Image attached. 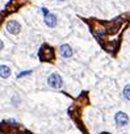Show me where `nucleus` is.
Listing matches in <instances>:
<instances>
[{
	"label": "nucleus",
	"mask_w": 130,
	"mask_h": 134,
	"mask_svg": "<svg viewBox=\"0 0 130 134\" xmlns=\"http://www.w3.org/2000/svg\"><path fill=\"white\" fill-rule=\"evenodd\" d=\"M38 58H40L41 62L53 61V59H54V50H53L50 46L43 45L40 49V51H38Z\"/></svg>",
	"instance_id": "1"
},
{
	"label": "nucleus",
	"mask_w": 130,
	"mask_h": 134,
	"mask_svg": "<svg viewBox=\"0 0 130 134\" xmlns=\"http://www.w3.org/2000/svg\"><path fill=\"white\" fill-rule=\"evenodd\" d=\"M47 84H49L50 87H53V88L58 90V88H60V87H62L63 82H62V78H60L58 74H51V75L47 78Z\"/></svg>",
	"instance_id": "2"
},
{
	"label": "nucleus",
	"mask_w": 130,
	"mask_h": 134,
	"mask_svg": "<svg viewBox=\"0 0 130 134\" xmlns=\"http://www.w3.org/2000/svg\"><path fill=\"white\" fill-rule=\"evenodd\" d=\"M20 29H21L20 24H19L17 21H14V20H11L8 24H7V30H8L11 34H17V33H20Z\"/></svg>",
	"instance_id": "3"
},
{
	"label": "nucleus",
	"mask_w": 130,
	"mask_h": 134,
	"mask_svg": "<svg viewBox=\"0 0 130 134\" xmlns=\"http://www.w3.org/2000/svg\"><path fill=\"white\" fill-rule=\"evenodd\" d=\"M114 120H116V124L120 125V126H125V125H127V122H129V118H127L126 113H124V112L116 113V116H114Z\"/></svg>",
	"instance_id": "4"
},
{
	"label": "nucleus",
	"mask_w": 130,
	"mask_h": 134,
	"mask_svg": "<svg viewBox=\"0 0 130 134\" xmlns=\"http://www.w3.org/2000/svg\"><path fill=\"white\" fill-rule=\"evenodd\" d=\"M59 51H60V55H62L63 58H70L72 55V49L70 45H62L59 47Z\"/></svg>",
	"instance_id": "5"
},
{
	"label": "nucleus",
	"mask_w": 130,
	"mask_h": 134,
	"mask_svg": "<svg viewBox=\"0 0 130 134\" xmlns=\"http://www.w3.org/2000/svg\"><path fill=\"white\" fill-rule=\"evenodd\" d=\"M45 22H46V25L50 26V28L55 26V25H57V16L49 13L47 16H45Z\"/></svg>",
	"instance_id": "6"
},
{
	"label": "nucleus",
	"mask_w": 130,
	"mask_h": 134,
	"mask_svg": "<svg viewBox=\"0 0 130 134\" xmlns=\"http://www.w3.org/2000/svg\"><path fill=\"white\" fill-rule=\"evenodd\" d=\"M0 70H2V78L3 79H5V78H8L9 75H11V70H9V67H7V66H2L0 67Z\"/></svg>",
	"instance_id": "7"
},
{
	"label": "nucleus",
	"mask_w": 130,
	"mask_h": 134,
	"mask_svg": "<svg viewBox=\"0 0 130 134\" xmlns=\"http://www.w3.org/2000/svg\"><path fill=\"white\" fill-rule=\"evenodd\" d=\"M124 96L126 100H130V85H126L124 88Z\"/></svg>",
	"instance_id": "8"
},
{
	"label": "nucleus",
	"mask_w": 130,
	"mask_h": 134,
	"mask_svg": "<svg viewBox=\"0 0 130 134\" xmlns=\"http://www.w3.org/2000/svg\"><path fill=\"white\" fill-rule=\"evenodd\" d=\"M19 101H20L19 96H17V97H16V96L12 97V104H13V105H19Z\"/></svg>",
	"instance_id": "9"
},
{
	"label": "nucleus",
	"mask_w": 130,
	"mask_h": 134,
	"mask_svg": "<svg viewBox=\"0 0 130 134\" xmlns=\"http://www.w3.org/2000/svg\"><path fill=\"white\" fill-rule=\"evenodd\" d=\"M28 74H30V71H26V72H22V74H20L19 76L21 78V76H24V75H28Z\"/></svg>",
	"instance_id": "10"
},
{
	"label": "nucleus",
	"mask_w": 130,
	"mask_h": 134,
	"mask_svg": "<svg viewBox=\"0 0 130 134\" xmlns=\"http://www.w3.org/2000/svg\"><path fill=\"white\" fill-rule=\"evenodd\" d=\"M124 134H127V133H124Z\"/></svg>",
	"instance_id": "11"
},
{
	"label": "nucleus",
	"mask_w": 130,
	"mask_h": 134,
	"mask_svg": "<svg viewBox=\"0 0 130 134\" xmlns=\"http://www.w3.org/2000/svg\"><path fill=\"white\" fill-rule=\"evenodd\" d=\"M60 2H62V0H60Z\"/></svg>",
	"instance_id": "12"
}]
</instances>
